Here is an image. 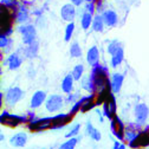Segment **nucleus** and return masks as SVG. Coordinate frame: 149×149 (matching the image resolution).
Masks as SVG:
<instances>
[{
  "label": "nucleus",
  "instance_id": "f257e3e1",
  "mask_svg": "<svg viewBox=\"0 0 149 149\" xmlns=\"http://www.w3.org/2000/svg\"><path fill=\"white\" fill-rule=\"evenodd\" d=\"M63 104H64V100L61 95H51L46 98L45 108L49 113H56V111L61 110Z\"/></svg>",
  "mask_w": 149,
  "mask_h": 149
},
{
  "label": "nucleus",
  "instance_id": "f03ea898",
  "mask_svg": "<svg viewBox=\"0 0 149 149\" xmlns=\"http://www.w3.org/2000/svg\"><path fill=\"white\" fill-rule=\"evenodd\" d=\"M24 95V91L18 88V86H14V88H11L6 91V95H5V101L8 105H14L15 103H18L22 97Z\"/></svg>",
  "mask_w": 149,
  "mask_h": 149
},
{
  "label": "nucleus",
  "instance_id": "7ed1b4c3",
  "mask_svg": "<svg viewBox=\"0 0 149 149\" xmlns=\"http://www.w3.org/2000/svg\"><path fill=\"white\" fill-rule=\"evenodd\" d=\"M19 31L23 36V43L25 45H31L36 39V29L32 25H24L19 27Z\"/></svg>",
  "mask_w": 149,
  "mask_h": 149
},
{
  "label": "nucleus",
  "instance_id": "20e7f679",
  "mask_svg": "<svg viewBox=\"0 0 149 149\" xmlns=\"http://www.w3.org/2000/svg\"><path fill=\"white\" fill-rule=\"evenodd\" d=\"M148 114H149V110L148 107L143 103L137 104L135 107V121L136 124L139 125H144L147 120H148Z\"/></svg>",
  "mask_w": 149,
  "mask_h": 149
},
{
  "label": "nucleus",
  "instance_id": "39448f33",
  "mask_svg": "<svg viewBox=\"0 0 149 149\" xmlns=\"http://www.w3.org/2000/svg\"><path fill=\"white\" fill-rule=\"evenodd\" d=\"M61 17H62L63 20H65L68 23L73 22L74 17H76V7H74V5L73 4H65L64 6H62Z\"/></svg>",
  "mask_w": 149,
  "mask_h": 149
},
{
  "label": "nucleus",
  "instance_id": "423d86ee",
  "mask_svg": "<svg viewBox=\"0 0 149 149\" xmlns=\"http://www.w3.org/2000/svg\"><path fill=\"white\" fill-rule=\"evenodd\" d=\"M46 94H45V91H42V90H38V91H36L34 94L32 95L31 97V102H30V107L32 109H37V108H39L43 103L46 102Z\"/></svg>",
  "mask_w": 149,
  "mask_h": 149
},
{
  "label": "nucleus",
  "instance_id": "0eeeda50",
  "mask_svg": "<svg viewBox=\"0 0 149 149\" xmlns=\"http://www.w3.org/2000/svg\"><path fill=\"white\" fill-rule=\"evenodd\" d=\"M98 59H100V52L97 46H91L88 52H86V62L90 66L95 68L98 64Z\"/></svg>",
  "mask_w": 149,
  "mask_h": 149
},
{
  "label": "nucleus",
  "instance_id": "6e6552de",
  "mask_svg": "<svg viewBox=\"0 0 149 149\" xmlns=\"http://www.w3.org/2000/svg\"><path fill=\"white\" fill-rule=\"evenodd\" d=\"M102 18H103V20H104V24H105L107 26H109V27L115 26V25L117 24V20H118L116 12L113 11V10L104 11V13L102 14Z\"/></svg>",
  "mask_w": 149,
  "mask_h": 149
},
{
  "label": "nucleus",
  "instance_id": "1a4fd4ad",
  "mask_svg": "<svg viewBox=\"0 0 149 149\" xmlns=\"http://www.w3.org/2000/svg\"><path fill=\"white\" fill-rule=\"evenodd\" d=\"M22 63H23V59H22V57L18 53H12L10 57L7 58V61L4 62V64L8 65L10 70H17L18 68L22 65Z\"/></svg>",
  "mask_w": 149,
  "mask_h": 149
},
{
  "label": "nucleus",
  "instance_id": "9d476101",
  "mask_svg": "<svg viewBox=\"0 0 149 149\" xmlns=\"http://www.w3.org/2000/svg\"><path fill=\"white\" fill-rule=\"evenodd\" d=\"M23 121H25V118L17 117V116H13V115H8L6 111H4L3 115H1V122L7 124V125H11V127H17Z\"/></svg>",
  "mask_w": 149,
  "mask_h": 149
},
{
  "label": "nucleus",
  "instance_id": "9b49d317",
  "mask_svg": "<svg viewBox=\"0 0 149 149\" xmlns=\"http://www.w3.org/2000/svg\"><path fill=\"white\" fill-rule=\"evenodd\" d=\"M111 132H113V134L117 139H120V140L123 139V124L118 117H115L111 121Z\"/></svg>",
  "mask_w": 149,
  "mask_h": 149
},
{
  "label": "nucleus",
  "instance_id": "f8f14e48",
  "mask_svg": "<svg viewBox=\"0 0 149 149\" xmlns=\"http://www.w3.org/2000/svg\"><path fill=\"white\" fill-rule=\"evenodd\" d=\"M123 81H124V76L121 73H115L111 79V90L113 92H120L122 85H123Z\"/></svg>",
  "mask_w": 149,
  "mask_h": 149
},
{
  "label": "nucleus",
  "instance_id": "ddd939ff",
  "mask_svg": "<svg viewBox=\"0 0 149 149\" xmlns=\"http://www.w3.org/2000/svg\"><path fill=\"white\" fill-rule=\"evenodd\" d=\"M73 81H74V78L72 77L71 73L66 74V76L63 78V81H62L63 92H65V94H71V91L73 90Z\"/></svg>",
  "mask_w": 149,
  "mask_h": 149
},
{
  "label": "nucleus",
  "instance_id": "4468645a",
  "mask_svg": "<svg viewBox=\"0 0 149 149\" xmlns=\"http://www.w3.org/2000/svg\"><path fill=\"white\" fill-rule=\"evenodd\" d=\"M26 141H27V135L25 133H18L13 137H11L10 143L15 147H24L26 144Z\"/></svg>",
  "mask_w": 149,
  "mask_h": 149
},
{
  "label": "nucleus",
  "instance_id": "2eb2a0df",
  "mask_svg": "<svg viewBox=\"0 0 149 149\" xmlns=\"http://www.w3.org/2000/svg\"><path fill=\"white\" fill-rule=\"evenodd\" d=\"M123 58H124V52H123V49L120 47L113 56H111V66L117 68L118 65H121L123 62Z\"/></svg>",
  "mask_w": 149,
  "mask_h": 149
},
{
  "label": "nucleus",
  "instance_id": "dca6fc26",
  "mask_svg": "<svg viewBox=\"0 0 149 149\" xmlns=\"http://www.w3.org/2000/svg\"><path fill=\"white\" fill-rule=\"evenodd\" d=\"M92 20H94V17H92V13L90 12H84L83 15L81 17V26L83 30H88L90 29V26H92Z\"/></svg>",
  "mask_w": 149,
  "mask_h": 149
},
{
  "label": "nucleus",
  "instance_id": "f3484780",
  "mask_svg": "<svg viewBox=\"0 0 149 149\" xmlns=\"http://www.w3.org/2000/svg\"><path fill=\"white\" fill-rule=\"evenodd\" d=\"M86 133H88V135L92 140H94V141H100L101 140V133H100V130L96 129L90 122L86 124Z\"/></svg>",
  "mask_w": 149,
  "mask_h": 149
},
{
  "label": "nucleus",
  "instance_id": "a211bd4d",
  "mask_svg": "<svg viewBox=\"0 0 149 149\" xmlns=\"http://www.w3.org/2000/svg\"><path fill=\"white\" fill-rule=\"evenodd\" d=\"M104 20L102 15H95L94 17V20H92V30H94L95 32H102L103 29H104Z\"/></svg>",
  "mask_w": 149,
  "mask_h": 149
},
{
  "label": "nucleus",
  "instance_id": "6ab92c4d",
  "mask_svg": "<svg viewBox=\"0 0 149 149\" xmlns=\"http://www.w3.org/2000/svg\"><path fill=\"white\" fill-rule=\"evenodd\" d=\"M70 56L72 58H79L82 56V49L77 42H74L70 46Z\"/></svg>",
  "mask_w": 149,
  "mask_h": 149
},
{
  "label": "nucleus",
  "instance_id": "aec40b11",
  "mask_svg": "<svg viewBox=\"0 0 149 149\" xmlns=\"http://www.w3.org/2000/svg\"><path fill=\"white\" fill-rule=\"evenodd\" d=\"M29 19V12L25 7H20L18 10V13H17V17H15V20L17 23H24Z\"/></svg>",
  "mask_w": 149,
  "mask_h": 149
},
{
  "label": "nucleus",
  "instance_id": "412c9836",
  "mask_svg": "<svg viewBox=\"0 0 149 149\" xmlns=\"http://www.w3.org/2000/svg\"><path fill=\"white\" fill-rule=\"evenodd\" d=\"M83 72H84V66L82 64H77L76 66L73 68L71 74H72V77L74 78V81H81V78L83 77Z\"/></svg>",
  "mask_w": 149,
  "mask_h": 149
},
{
  "label": "nucleus",
  "instance_id": "4be33fe9",
  "mask_svg": "<svg viewBox=\"0 0 149 149\" xmlns=\"http://www.w3.org/2000/svg\"><path fill=\"white\" fill-rule=\"evenodd\" d=\"M78 141H79V137H74V136L73 137H69V140L65 141L64 143H62L59 146V148L61 149H72V148L76 147Z\"/></svg>",
  "mask_w": 149,
  "mask_h": 149
},
{
  "label": "nucleus",
  "instance_id": "5701e85b",
  "mask_svg": "<svg viewBox=\"0 0 149 149\" xmlns=\"http://www.w3.org/2000/svg\"><path fill=\"white\" fill-rule=\"evenodd\" d=\"M73 31H74V23L71 22L68 24L66 29H65V36H64V40L65 42H70L71 38H72V34H73Z\"/></svg>",
  "mask_w": 149,
  "mask_h": 149
},
{
  "label": "nucleus",
  "instance_id": "b1692460",
  "mask_svg": "<svg viewBox=\"0 0 149 149\" xmlns=\"http://www.w3.org/2000/svg\"><path fill=\"white\" fill-rule=\"evenodd\" d=\"M121 47V44L118 43V40H114V42H111L109 45H108V52H109V54H111L113 56L118 49Z\"/></svg>",
  "mask_w": 149,
  "mask_h": 149
},
{
  "label": "nucleus",
  "instance_id": "393cba45",
  "mask_svg": "<svg viewBox=\"0 0 149 149\" xmlns=\"http://www.w3.org/2000/svg\"><path fill=\"white\" fill-rule=\"evenodd\" d=\"M37 52H38V44L34 42V43H32L31 45H29L27 56H29V57H34V56L37 54Z\"/></svg>",
  "mask_w": 149,
  "mask_h": 149
},
{
  "label": "nucleus",
  "instance_id": "a878e982",
  "mask_svg": "<svg viewBox=\"0 0 149 149\" xmlns=\"http://www.w3.org/2000/svg\"><path fill=\"white\" fill-rule=\"evenodd\" d=\"M79 128H81V124H74V127L70 130V132L65 135L68 139L69 137H73V136H76V135H78V132H79Z\"/></svg>",
  "mask_w": 149,
  "mask_h": 149
},
{
  "label": "nucleus",
  "instance_id": "bb28decb",
  "mask_svg": "<svg viewBox=\"0 0 149 149\" xmlns=\"http://www.w3.org/2000/svg\"><path fill=\"white\" fill-rule=\"evenodd\" d=\"M7 45H8V39H7V37L6 34L1 33V40H0V46H1V49H7Z\"/></svg>",
  "mask_w": 149,
  "mask_h": 149
},
{
  "label": "nucleus",
  "instance_id": "cd10ccee",
  "mask_svg": "<svg viewBox=\"0 0 149 149\" xmlns=\"http://www.w3.org/2000/svg\"><path fill=\"white\" fill-rule=\"evenodd\" d=\"M94 10H95V6H94V4H92V3H88V6H86V11H88V12H90V13H92V12H94Z\"/></svg>",
  "mask_w": 149,
  "mask_h": 149
},
{
  "label": "nucleus",
  "instance_id": "c85d7f7f",
  "mask_svg": "<svg viewBox=\"0 0 149 149\" xmlns=\"http://www.w3.org/2000/svg\"><path fill=\"white\" fill-rule=\"evenodd\" d=\"M84 0H71V4H73L74 6H81L83 4Z\"/></svg>",
  "mask_w": 149,
  "mask_h": 149
},
{
  "label": "nucleus",
  "instance_id": "c756f323",
  "mask_svg": "<svg viewBox=\"0 0 149 149\" xmlns=\"http://www.w3.org/2000/svg\"><path fill=\"white\" fill-rule=\"evenodd\" d=\"M120 146H121V144H120V142H118V141H116V142H115V144H114V148H115V149H117V148H120Z\"/></svg>",
  "mask_w": 149,
  "mask_h": 149
},
{
  "label": "nucleus",
  "instance_id": "7c9ffc66",
  "mask_svg": "<svg viewBox=\"0 0 149 149\" xmlns=\"http://www.w3.org/2000/svg\"><path fill=\"white\" fill-rule=\"evenodd\" d=\"M120 148H121V149H123V148H125V146H124V144H121V146H120Z\"/></svg>",
  "mask_w": 149,
  "mask_h": 149
},
{
  "label": "nucleus",
  "instance_id": "2f4dec72",
  "mask_svg": "<svg viewBox=\"0 0 149 149\" xmlns=\"http://www.w3.org/2000/svg\"><path fill=\"white\" fill-rule=\"evenodd\" d=\"M84 1H86V3H92V0H84Z\"/></svg>",
  "mask_w": 149,
  "mask_h": 149
}]
</instances>
